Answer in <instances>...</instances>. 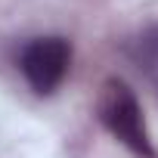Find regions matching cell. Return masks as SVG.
Returning <instances> with one entry per match:
<instances>
[{"label":"cell","instance_id":"1","mask_svg":"<svg viewBox=\"0 0 158 158\" xmlns=\"http://www.w3.org/2000/svg\"><path fill=\"white\" fill-rule=\"evenodd\" d=\"M96 118L130 155L158 158L146 118H143V106L127 81H121V77H106L102 81V87L96 93Z\"/></svg>","mask_w":158,"mask_h":158},{"label":"cell","instance_id":"2","mask_svg":"<svg viewBox=\"0 0 158 158\" xmlns=\"http://www.w3.org/2000/svg\"><path fill=\"white\" fill-rule=\"evenodd\" d=\"M71 68V44L68 37L47 34L34 37L19 50V71L37 96H50L59 90Z\"/></svg>","mask_w":158,"mask_h":158},{"label":"cell","instance_id":"3","mask_svg":"<svg viewBox=\"0 0 158 158\" xmlns=\"http://www.w3.org/2000/svg\"><path fill=\"white\" fill-rule=\"evenodd\" d=\"M127 56L133 59V65L143 74L158 81V22L146 25L139 34H133V40L127 44Z\"/></svg>","mask_w":158,"mask_h":158}]
</instances>
